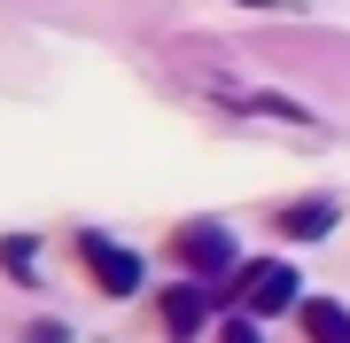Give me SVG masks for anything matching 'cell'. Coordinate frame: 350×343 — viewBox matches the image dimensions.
I'll list each match as a JSON object with an SVG mask.
<instances>
[{"mask_svg": "<svg viewBox=\"0 0 350 343\" xmlns=\"http://www.w3.org/2000/svg\"><path fill=\"white\" fill-rule=\"evenodd\" d=\"M304 281H296V266H280V257H257V266H241V312H250V320H273V312H296L304 305Z\"/></svg>", "mask_w": 350, "mask_h": 343, "instance_id": "1", "label": "cell"}, {"mask_svg": "<svg viewBox=\"0 0 350 343\" xmlns=\"http://www.w3.org/2000/svg\"><path fill=\"white\" fill-rule=\"evenodd\" d=\"M172 257H179L187 273H202V281H211V273H226V266H234V227H218V218H187V227L172 234Z\"/></svg>", "mask_w": 350, "mask_h": 343, "instance_id": "2", "label": "cell"}, {"mask_svg": "<svg viewBox=\"0 0 350 343\" xmlns=\"http://www.w3.org/2000/svg\"><path fill=\"white\" fill-rule=\"evenodd\" d=\"M0 266H8L16 281H31V234H8V242H0Z\"/></svg>", "mask_w": 350, "mask_h": 343, "instance_id": "7", "label": "cell"}, {"mask_svg": "<svg viewBox=\"0 0 350 343\" xmlns=\"http://www.w3.org/2000/svg\"><path fill=\"white\" fill-rule=\"evenodd\" d=\"M280 234H288V242H319V234H335V203H327V195H312V203H288V211H280Z\"/></svg>", "mask_w": 350, "mask_h": 343, "instance_id": "6", "label": "cell"}, {"mask_svg": "<svg viewBox=\"0 0 350 343\" xmlns=\"http://www.w3.org/2000/svg\"><path fill=\"white\" fill-rule=\"evenodd\" d=\"M296 320H304V335H312V343H350V312L335 305V296H304Z\"/></svg>", "mask_w": 350, "mask_h": 343, "instance_id": "5", "label": "cell"}, {"mask_svg": "<svg viewBox=\"0 0 350 343\" xmlns=\"http://www.w3.org/2000/svg\"><path fill=\"white\" fill-rule=\"evenodd\" d=\"M218 343H265V335H257V320H250V312H234V320H226V335H218Z\"/></svg>", "mask_w": 350, "mask_h": 343, "instance_id": "8", "label": "cell"}, {"mask_svg": "<svg viewBox=\"0 0 350 343\" xmlns=\"http://www.w3.org/2000/svg\"><path fill=\"white\" fill-rule=\"evenodd\" d=\"M202 312H211V296H202V289H163V335H172V343H195Z\"/></svg>", "mask_w": 350, "mask_h": 343, "instance_id": "4", "label": "cell"}, {"mask_svg": "<svg viewBox=\"0 0 350 343\" xmlns=\"http://www.w3.org/2000/svg\"><path fill=\"white\" fill-rule=\"evenodd\" d=\"M78 257H86V273H94V289H109V296H133L140 289V257L125 250V242H109V234H78Z\"/></svg>", "mask_w": 350, "mask_h": 343, "instance_id": "3", "label": "cell"}, {"mask_svg": "<svg viewBox=\"0 0 350 343\" xmlns=\"http://www.w3.org/2000/svg\"><path fill=\"white\" fill-rule=\"evenodd\" d=\"M31 343H63V328H39V335H31Z\"/></svg>", "mask_w": 350, "mask_h": 343, "instance_id": "9", "label": "cell"}]
</instances>
